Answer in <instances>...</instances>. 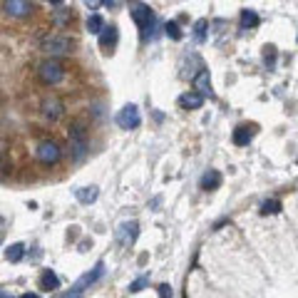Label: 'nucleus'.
<instances>
[{
	"mask_svg": "<svg viewBox=\"0 0 298 298\" xmlns=\"http://www.w3.org/2000/svg\"><path fill=\"white\" fill-rule=\"evenodd\" d=\"M204 104V95L201 92H187L179 97V107L182 109H199Z\"/></svg>",
	"mask_w": 298,
	"mask_h": 298,
	"instance_id": "nucleus-14",
	"label": "nucleus"
},
{
	"mask_svg": "<svg viewBox=\"0 0 298 298\" xmlns=\"http://www.w3.org/2000/svg\"><path fill=\"white\" fill-rule=\"evenodd\" d=\"M48 3H50V5H57V8H60V5L65 3V0H48Z\"/></svg>",
	"mask_w": 298,
	"mask_h": 298,
	"instance_id": "nucleus-30",
	"label": "nucleus"
},
{
	"mask_svg": "<svg viewBox=\"0 0 298 298\" xmlns=\"http://www.w3.org/2000/svg\"><path fill=\"white\" fill-rule=\"evenodd\" d=\"M75 48V40L67 35H45L40 40V50L48 55H70Z\"/></svg>",
	"mask_w": 298,
	"mask_h": 298,
	"instance_id": "nucleus-2",
	"label": "nucleus"
},
{
	"mask_svg": "<svg viewBox=\"0 0 298 298\" xmlns=\"http://www.w3.org/2000/svg\"><path fill=\"white\" fill-rule=\"evenodd\" d=\"M3 10L10 18H25V15L33 13V3H30V0H5Z\"/></svg>",
	"mask_w": 298,
	"mask_h": 298,
	"instance_id": "nucleus-7",
	"label": "nucleus"
},
{
	"mask_svg": "<svg viewBox=\"0 0 298 298\" xmlns=\"http://www.w3.org/2000/svg\"><path fill=\"white\" fill-rule=\"evenodd\" d=\"M129 15H132V20L137 23L142 38H147V33H152V28H154V13H152V8H149V5H144V3H132V5H129Z\"/></svg>",
	"mask_w": 298,
	"mask_h": 298,
	"instance_id": "nucleus-1",
	"label": "nucleus"
},
{
	"mask_svg": "<svg viewBox=\"0 0 298 298\" xmlns=\"http://www.w3.org/2000/svg\"><path fill=\"white\" fill-rule=\"evenodd\" d=\"M102 273H104V263L99 261V263H95V268H92V271H87V273H85V276H82V278H80V281H77V283H75L67 293H62V296H65V298H72V296L85 293L92 283H97V281L102 278Z\"/></svg>",
	"mask_w": 298,
	"mask_h": 298,
	"instance_id": "nucleus-5",
	"label": "nucleus"
},
{
	"mask_svg": "<svg viewBox=\"0 0 298 298\" xmlns=\"http://www.w3.org/2000/svg\"><path fill=\"white\" fill-rule=\"evenodd\" d=\"M137 236H139V224H137V221H124V224H119V229H117V241H119L122 246H132V244L137 241Z\"/></svg>",
	"mask_w": 298,
	"mask_h": 298,
	"instance_id": "nucleus-9",
	"label": "nucleus"
},
{
	"mask_svg": "<svg viewBox=\"0 0 298 298\" xmlns=\"http://www.w3.org/2000/svg\"><path fill=\"white\" fill-rule=\"evenodd\" d=\"M85 3L90 5V10H95V8H99V5H102V0H85Z\"/></svg>",
	"mask_w": 298,
	"mask_h": 298,
	"instance_id": "nucleus-28",
	"label": "nucleus"
},
{
	"mask_svg": "<svg viewBox=\"0 0 298 298\" xmlns=\"http://www.w3.org/2000/svg\"><path fill=\"white\" fill-rule=\"evenodd\" d=\"M38 159H40L45 167L57 164V162H60V149H57V144H55V142H43V144L38 147Z\"/></svg>",
	"mask_w": 298,
	"mask_h": 298,
	"instance_id": "nucleus-8",
	"label": "nucleus"
},
{
	"mask_svg": "<svg viewBox=\"0 0 298 298\" xmlns=\"http://www.w3.org/2000/svg\"><path fill=\"white\" fill-rule=\"evenodd\" d=\"M87 30H90L92 35H99V33L104 30V20H102L97 13H95V15H90V18H87Z\"/></svg>",
	"mask_w": 298,
	"mask_h": 298,
	"instance_id": "nucleus-21",
	"label": "nucleus"
},
{
	"mask_svg": "<svg viewBox=\"0 0 298 298\" xmlns=\"http://www.w3.org/2000/svg\"><path fill=\"white\" fill-rule=\"evenodd\" d=\"M206 30H209V20H197L194 23V40H197V45H204L206 43Z\"/></svg>",
	"mask_w": 298,
	"mask_h": 298,
	"instance_id": "nucleus-19",
	"label": "nucleus"
},
{
	"mask_svg": "<svg viewBox=\"0 0 298 298\" xmlns=\"http://www.w3.org/2000/svg\"><path fill=\"white\" fill-rule=\"evenodd\" d=\"M157 293H159V296H172V286H167V283H159V286H157Z\"/></svg>",
	"mask_w": 298,
	"mask_h": 298,
	"instance_id": "nucleus-27",
	"label": "nucleus"
},
{
	"mask_svg": "<svg viewBox=\"0 0 298 298\" xmlns=\"http://www.w3.org/2000/svg\"><path fill=\"white\" fill-rule=\"evenodd\" d=\"M70 149H72V159L82 162L87 157V129L82 124H72L70 127Z\"/></svg>",
	"mask_w": 298,
	"mask_h": 298,
	"instance_id": "nucleus-3",
	"label": "nucleus"
},
{
	"mask_svg": "<svg viewBox=\"0 0 298 298\" xmlns=\"http://www.w3.org/2000/svg\"><path fill=\"white\" fill-rule=\"evenodd\" d=\"M164 33H167L172 40H182V38H184V33H182V28H179V23H177V20L164 23Z\"/></svg>",
	"mask_w": 298,
	"mask_h": 298,
	"instance_id": "nucleus-22",
	"label": "nucleus"
},
{
	"mask_svg": "<svg viewBox=\"0 0 298 298\" xmlns=\"http://www.w3.org/2000/svg\"><path fill=\"white\" fill-rule=\"evenodd\" d=\"M97 187H82V189H77L75 192V197H77V201L80 204H92L95 199H97Z\"/></svg>",
	"mask_w": 298,
	"mask_h": 298,
	"instance_id": "nucleus-18",
	"label": "nucleus"
},
{
	"mask_svg": "<svg viewBox=\"0 0 298 298\" xmlns=\"http://www.w3.org/2000/svg\"><path fill=\"white\" fill-rule=\"evenodd\" d=\"M278 211H281V201H276V199H268V201L261 204V214H263V216H268V214H278Z\"/></svg>",
	"mask_w": 298,
	"mask_h": 298,
	"instance_id": "nucleus-24",
	"label": "nucleus"
},
{
	"mask_svg": "<svg viewBox=\"0 0 298 298\" xmlns=\"http://www.w3.org/2000/svg\"><path fill=\"white\" fill-rule=\"evenodd\" d=\"M62 114H65V104H62L60 99L52 97V99H45V102H43V117H45V119L57 122Z\"/></svg>",
	"mask_w": 298,
	"mask_h": 298,
	"instance_id": "nucleus-10",
	"label": "nucleus"
},
{
	"mask_svg": "<svg viewBox=\"0 0 298 298\" xmlns=\"http://www.w3.org/2000/svg\"><path fill=\"white\" fill-rule=\"evenodd\" d=\"M117 40H119L117 28H114V25H104V30L99 33V48H102L104 52H112L114 45H117Z\"/></svg>",
	"mask_w": 298,
	"mask_h": 298,
	"instance_id": "nucleus-11",
	"label": "nucleus"
},
{
	"mask_svg": "<svg viewBox=\"0 0 298 298\" xmlns=\"http://www.w3.org/2000/svg\"><path fill=\"white\" fill-rule=\"evenodd\" d=\"M219 187H221V174H219L216 169L204 172V177H201V189H204V192H214V189H219Z\"/></svg>",
	"mask_w": 298,
	"mask_h": 298,
	"instance_id": "nucleus-16",
	"label": "nucleus"
},
{
	"mask_svg": "<svg viewBox=\"0 0 298 298\" xmlns=\"http://www.w3.org/2000/svg\"><path fill=\"white\" fill-rule=\"evenodd\" d=\"M234 144L236 147H246L251 139H253V127H246V124H241V127H236L234 129Z\"/></svg>",
	"mask_w": 298,
	"mask_h": 298,
	"instance_id": "nucleus-15",
	"label": "nucleus"
},
{
	"mask_svg": "<svg viewBox=\"0 0 298 298\" xmlns=\"http://www.w3.org/2000/svg\"><path fill=\"white\" fill-rule=\"evenodd\" d=\"M256 25H261V18H258L251 8H244V10H241V28L248 30V28H256Z\"/></svg>",
	"mask_w": 298,
	"mask_h": 298,
	"instance_id": "nucleus-17",
	"label": "nucleus"
},
{
	"mask_svg": "<svg viewBox=\"0 0 298 298\" xmlns=\"http://www.w3.org/2000/svg\"><path fill=\"white\" fill-rule=\"evenodd\" d=\"M70 20H72V13H70V10H57V13H55V23H57V25H67Z\"/></svg>",
	"mask_w": 298,
	"mask_h": 298,
	"instance_id": "nucleus-26",
	"label": "nucleus"
},
{
	"mask_svg": "<svg viewBox=\"0 0 298 298\" xmlns=\"http://www.w3.org/2000/svg\"><path fill=\"white\" fill-rule=\"evenodd\" d=\"M23 256H25V246H23V244H13V246H8V251H5V258H8L10 263L23 261Z\"/></svg>",
	"mask_w": 298,
	"mask_h": 298,
	"instance_id": "nucleus-20",
	"label": "nucleus"
},
{
	"mask_svg": "<svg viewBox=\"0 0 298 298\" xmlns=\"http://www.w3.org/2000/svg\"><path fill=\"white\" fill-rule=\"evenodd\" d=\"M147 283H149V276H142V278L132 281V283H129V293H139V291H142Z\"/></svg>",
	"mask_w": 298,
	"mask_h": 298,
	"instance_id": "nucleus-25",
	"label": "nucleus"
},
{
	"mask_svg": "<svg viewBox=\"0 0 298 298\" xmlns=\"http://www.w3.org/2000/svg\"><path fill=\"white\" fill-rule=\"evenodd\" d=\"M194 90L201 92L204 97H214V92H211V80H209V70L201 67V70L194 75Z\"/></svg>",
	"mask_w": 298,
	"mask_h": 298,
	"instance_id": "nucleus-12",
	"label": "nucleus"
},
{
	"mask_svg": "<svg viewBox=\"0 0 298 298\" xmlns=\"http://www.w3.org/2000/svg\"><path fill=\"white\" fill-rule=\"evenodd\" d=\"M263 62H266L268 70L276 67V48H273V45H266V48H263Z\"/></svg>",
	"mask_w": 298,
	"mask_h": 298,
	"instance_id": "nucleus-23",
	"label": "nucleus"
},
{
	"mask_svg": "<svg viewBox=\"0 0 298 298\" xmlns=\"http://www.w3.org/2000/svg\"><path fill=\"white\" fill-rule=\"evenodd\" d=\"M40 288H43L45 293L60 288V278H57V273H55L52 268H45V271L40 273Z\"/></svg>",
	"mask_w": 298,
	"mask_h": 298,
	"instance_id": "nucleus-13",
	"label": "nucleus"
},
{
	"mask_svg": "<svg viewBox=\"0 0 298 298\" xmlns=\"http://www.w3.org/2000/svg\"><path fill=\"white\" fill-rule=\"evenodd\" d=\"M117 124H119L122 129H137V127L142 124L139 109H137L134 104H127V107H122V109H119V114H117Z\"/></svg>",
	"mask_w": 298,
	"mask_h": 298,
	"instance_id": "nucleus-6",
	"label": "nucleus"
},
{
	"mask_svg": "<svg viewBox=\"0 0 298 298\" xmlns=\"http://www.w3.org/2000/svg\"><path fill=\"white\" fill-rule=\"evenodd\" d=\"M122 0H102V5H109V8H117Z\"/></svg>",
	"mask_w": 298,
	"mask_h": 298,
	"instance_id": "nucleus-29",
	"label": "nucleus"
},
{
	"mask_svg": "<svg viewBox=\"0 0 298 298\" xmlns=\"http://www.w3.org/2000/svg\"><path fill=\"white\" fill-rule=\"evenodd\" d=\"M38 77L45 82V85H60L65 80V65L57 62V60H48L38 67Z\"/></svg>",
	"mask_w": 298,
	"mask_h": 298,
	"instance_id": "nucleus-4",
	"label": "nucleus"
}]
</instances>
